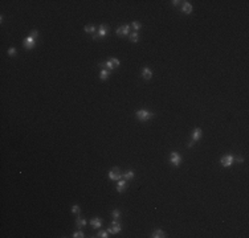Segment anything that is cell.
Wrapping results in <instances>:
<instances>
[{
    "label": "cell",
    "mask_w": 249,
    "mask_h": 238,
    "mask_svg": "<svg viewBox=\"0 0 249 238\" xmlns=\"http://www.w3.org/2000/svg\"><path fill=\"white\" fill-rule=\"evenodd\" d=\"M135 115H137V118H138V121L139 122H147V121H150L155 114L152 111L146 110V109H142V110H138V111L135 112Z\"/></svg>",
    "instance_id": "obj_1"
},
{
    "label": "cell",
    "mask_w": 249,
    "mask_h": 238,
    "mask_svg": "<svg viewBox=\"0 0 249 238\" xmlns=\"http://www.w3.org/2000/svg\"><path fill=\"white\" fill-rule=\"evenodd\" d=\"M201 134H203V131H201V128L200 127H196V128L194 130V132H192V140L188 143V147L191 148L192 146H194L196 142H199L200 140V138H201Z\"/></svg>",
    "instance_id": "obj_2"
},
{
    "label": "cell",
    "mask_w": 249,
    "mask_h": 238,
    "mask_svg": "<svg viewBox=\"0 0 249 238\" xmlns=\"http://www.w3.org/2000/svg\"><path fill=\"white\" fill-rule=\"evenodd\" d=\"M170 164L174 167H179L182 164V156L177 152H171L170 154Z\"/></svg>",
    "instance_id": "obj_3"
},
{
    "label": "cell",
    "mask_w": 249,
    "mask_h": 238,
    "mask_svg": "<svg viewBox=\"0 0 249 238\" xmlns=\"http://www.w3.org/2000/svg\"><path fill=\"white\" fill-rule=\"evenodd\" d=\"M109 179L112 181H118V180L122 179V173H121V171H119L118 167H115V168H113V169H110L109 171Z\"/></svg>",
    "instance_id": "obj_4"
},
{
    "label": "cell",
    "mask_w": 249,
    "mask_h": 238,
    "mask_svg": "<svg viewBox=\"0 0 249 238\" xmlns=\"http://www.w3.org/2000/svg\"><path fill=\"white\" fill-rule=\"evenodd\" d=\"M121 230H122V225H121L117 220H114L112 224H110V226H109V229H107V232H109L110 234H117V233H119Z\"/></svg>",
    "instance_id": "obj_5"
},
{
    "label": "cell",
    "mask_w": 249,
    "mask_h": 238,
    "mask_svg": "<svg viewBox=\"0 0 249 238\" xmlns=\"http://www.w3.org/2000/svg\"><path fill=\"white\" fill-rule=\"evenodd\" d=\"M109 31H110V27L107 25V24H101L100 28H98V37L100 38H103L106 37V36L109 35Z\"/></svg>",
    "instance_id": "obj_6"
},
{
    "label": "cell",
    "mask_w": 249,
    "mask_h": 238,
    "mask_svg": "<svg viewBox=\"0 0 249 238\" xmlns=\"http://www.w3.org/2000/svg\"><path fill=\"white\" fill-rule=\"evenodd\" d=\"M23 45H24V48H25L27 50H31V49H33L34 45H36V38L32 37V36H28V37L24 40Z\"/></svg>",
    "instance_id": "obj_7"
},
{
    "label": "cell",
    "mask_w": 249,
    "mask_h": 238,
    "mask_svg": "<svg viewBox=\"0 0 249 238\" xmlns=\"http://www.w3.org/2000/svg\"><path fill=\"white\" fill-rule=\"evenodd\" d=\"M129 31H130V27L127 25V24H125V25H121L119 28L117 29V36H119V37H123V36H127V35H130L129 33Z\"/></svg>",
    "instance_id": "obj_8"
},
{
    "label": "cell",
    "mask_w": 249,
    "mask_h": 238,
    "mask_svg": "<svg viewBox=\"0 0 249 238\" xmlns=\"http://www.w3.org/2000/svg\"><path fill=\"white\" fill-rule=\"evenodd\" d=\"M233 163H235V161H233V156L232 155H225V156H223L221 160H220V164L223 167H231Z\"/></svg>",
    "instance_id": "obj_9"
},
{
    "label": "cell",
    "mask_w": 249,
    "mask_h": 238,
    "mask_svg": "<svg viewBox=\"0 0 249 238\" xmlns=\"http://www.w3.org/2000/svg\"><path fill=\"white\" fill-rule=\"evenodd\" d=\"M192 4L191 3H188V1H183L182 3V12L183 13H186V15H189V13H192Z\"/></svg>",
    "instance_id": "obj_10"
},
{
    "label": "cell",
    "mask_w": 249,
    "mask_h": 238,
    "mask_svg": "<svg viewBox=\"0 0 249 238\" xmlns=\"http://www.w3.org/2000/svg\"><path fill=\"white\" fill-rule=\"evenodd\" d=\"M127 188V183L126 180H118L117 181V192L118 193H122L123 191Z\"/></svg>",
    "instance_id": "obj_11"
},
{
    "label": "cell",
    "mask_w": 249,
    "mask_h": 238,
    "mask_svg": "<svg viewBox=\"0 0 249 238\" xmlns=\"http://www.w3.org/2000/svg\"><path fill=\"white\" fill-rule=\"evenodd\" d=\"M142 77H143V80H146V81L151 80V77H152V72H151V69H149L147 66H144L143 69H142Z\"/></svg>",
    "instance_id": "obj_12"
},
{
    "label": "cell",
    "mask_w": 249,
    "mask_h": 238,
    "mask_svg": "<svg viewBox=\"0 0 249 238\" xmlns=\"http://www.w3.org/2000/svg\"><path fill=\"white\" fill-rule=\"evenodd\" d=\"M151 237L152 238H164V237H167V234L163 232V230L156 229V230H154V232L151 233Z\"/></svg>",
    "instance_id": "obj_13"
},
{
    "label": "cell",
    "mask_w": 249,
    "mask_h": 238,
    "mask_svg": "<svg viewBox=\"0 0 249 238\" xmlns=\"http://www.w3.org/2000/svg\"><path fill=\"white\" fill-rule=\"evenodd\" d=\"M90 224H92V226L94 228V229H100V228L102 226V220H101L100 217H95L90 221Z\"/></svg>",
    "instance_id": "obj_14"
},
{
    "label": "cell",
    "mask_w": 249,
    "mask_h": 238,
    "mask_svg": "<svg viewBox=\"0 0 249 238\" xmlns=\"http://www.w3.org/2000/svg\"><path fill=\"white\" fill-rule=\"evenodd\" d=\"M122 177L125 179V180H133V179L135 177V172L133 171V169H129V171H126L125 173H122Z\"/></svg>",
    "instance_id": "obj_15"
},
{
    "label": "cell",
    "mask_w": 249,
    "mask_h": 238,
    "mask_svg": "<svg viewBox=\"0 0 249 238\" xmlns=\"http://www.w3.org/2000/svg\"><path fill=\"white\" fill-rule=\"evenodd\" d=\"M109 77H110V70L102 68V70H101V73H100V80L101 81H106Z\"/></svg>",
    "instance_id": "obj_16"
},
{
    "label": "cell",
    "mask_w": 249,
    "mask_h": 238,
    "mask_svg": "<svg viewBox=\"0 0 249 238\" xmlns=\"http://www.w3.org/2000/svg\"><path fill=\"white\" fill-rule=\"evenodd\" d=\"M76 226H77L78 229H82V228H85L86 226V220H85V218L77 217V220H76Z\"/></svg>",
    "instance_id": "obj_17"
},
{
    "label": "cell",
    "mask_w": 249,
    "mask_h": 238,
    "mask_svg": "<svg viewBox=\"0 0 249 238\" xmlns=\"http://www.w3.org/2000/svg\"><path fill=\"white\" fill-rule=\"evenodd\" d=\"M83 31L88 32V33H94V32H95V27L93 25V24H88V25H85Z\"/></svg>",
    "instance_id": "obj_18"
},
{
    "label": "cell",
    "mask_w": 249,
    "mask_h": 238,
    "mask_svg": "<svg viewBox=\"0 0 249 238\" xmlns=\"http://www.w3.org/2000/svg\"><path fill=\"white\" fill-rule=\"evenodd\" d=\"M130 41H131V43H138V41H139V35H138V32H134V33L130 35Z\"/></svg>",
    "instance_id": "obj_19"
},
{
    "label": "cell",
    "mask_w": 249,
    "mask_h": 238,
    "mask_svg": "<svg viewBox=\"0 0 249 238\" xmlns=\"http://www.w3.org/2000/svg\"><path fill=\"white\" fill-rule=\"evenodd\" d=\"M72 237H73V238H83V237H85V234H83L82 229H80V230H77V232L73 233Z\"/></svg>",
    "instance_id": "obj_20"
},
{
    "label": "cell",
    "mask_w": 249,
    "mask_h": 238,
    "mask_svg": "<svg viewBox=\"0 0 249 238\" xmlns=\"http://www.w3.org/2000/svg\"><path fill=\"white\" fill-rule=\"evenodd\" d=\"M109 232H107V230H100V232H98V234H97V237H100V238H107L109 237Z\"/></svg>",
    "instance_id": "obj_21"
},
{
    "label": "cell",
    "mask_w": 249,
    "mask_h": 238,
    "mask_svg": "<svg viewBox=\"0 0 249 238\" xmlns=\"http://www.w3.org/2000/svg\"><path fill=\"white\" fill-rule=\"evenodd\" d=\"M80 212H81V208H80V205H73L72 207V213L73 214H80Z\"/></svg>",
    "instance_id": "obj_22"
},
{
    "label": "cell",
    "mask_w": 249,
    "mask_h": 238,
    "mask_svg": "<svg viewBox=\"0 0 249 238\" xmlns=\"http://www.w3.org/2000/svg\"><path fill=\"white\" fill-rule=\"evenodd\" d=\"M112 216H113V218H114V220H118V218L121 217V212L118 209H114L112 212Z\"/></svg>",
    "instance_id": "obj_23"
},
{
    "label": "cell",
    "mask_w": 249,
    "mask_h": 238,
    "mask_svg": "<svg viewBox=\"0 0 249 238\" xmlns=\"http://www.w3.org/2000/svg\"><path fill=\"white\" fill-rule=\"evenodd\" d=\"M131 24H133V28H134V31H135V32H137L138 29H140V28H142V24H140L139 21H133Z\"/></svg>",
    "instance_id": "obj_24"
},
{
    "label": "cell",
    "mask_w": 249,
    "mask_h": 238,
    "mask_svg": "<svg viewBox=\"0 0 249 238\" xmlns=\"http://www.w3.org/2000/svg\"><path fill=\"white\" fill-rule=\"evenodd\" d=\"M7 53H8L9 57H15V56H16V48H9Z\"/></svg>",
    "instance_id": "obj_25"
},
{
    "label": "cell",
    "mask_w": 249,
    "mask_h": 238,
    "mask_svg": "<svg viewBox=\"0 0 249 238\" xmlns=\"http://www.w3.org/2000/svg\"><path fill=\"white\" fill-rule=\"evenodd\" d=\"M233 161H235V163L241 164V163H244V158L243 156H236V158H233Z\"/></svg>",
    "instance_id": "obj_26"
},
{
    "label": "cell",
    "mask_w": 249,
    "mask_h": 238,
    "mask_svg": "<svg viewBox=\"0 0 249 238\" xmlns=\"http://www.w3.org/2000/svg\"><path fill=\"white\" fill-rule=\"evenodd\" d=\"M29 36H32V37H34V38H36V37H37V36H39V31H37V29H34V31H32L31 33H29Z\"/></svg>",
    "instance_id": "obj_27"
},
{
    "label": "cell",
    "mask_w": 249,
    "mask_h": 238,
    "mask_svg": "<svg viewBox=\"0 0 249 238\" xmlns=\"http://www.w3.org/2000/svg\"><path fill=\"white\" fill-rule=\"evenodd\" d=\"M112 61H113L114 68H118V66H119V60H117V58H112Z\"/></svg>",
    "instance_id": "obj_28"
},
{
    "label": "cell",
    "mask_w": 249,
    "mask_h": 238,
    "mask_svg": "<svg viewBox=\"0 0 249 238\" xmlns=\"http://www.w3.org/2000/svg\"><path fill=\"white\" fill-rule=\"evenodd\" d=\"M180 3H183V1H179V0H174V1H172V6H174V7H177V6H180Z\"/></svg>",
    "instance_id": "obj_29"
},
{
    "label": "cell",
    "mask_w": 249,
    "mask_h": 238,
    "mask_svg": "<svg viewBox=\"0 0 249 238\" xmlns=\"http://www.w3.org/2000/svg\"><path fill=\"white\" fill-rule=\"evenodd\" d=\"M98 38H100L98 37V35H93V40H98Z\"/></svg>",
    "instance_id": "obj_30"
}]
</instances>
